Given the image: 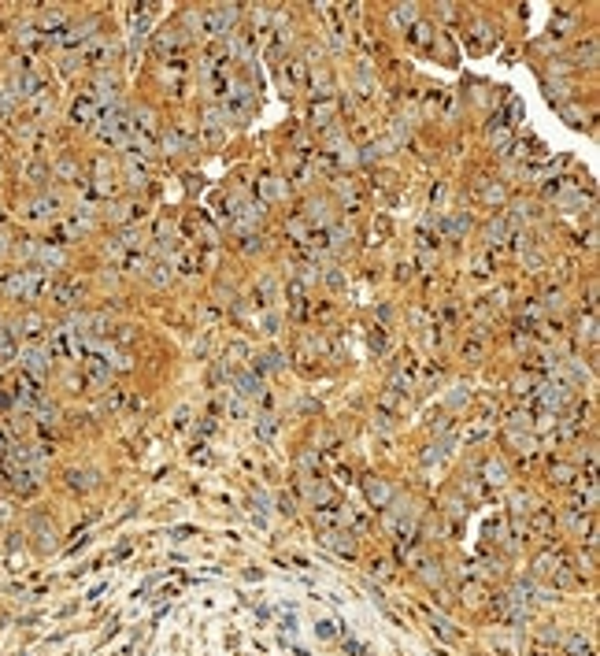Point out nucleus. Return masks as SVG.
I'll return each instance as SVG.
<instances>
[{"label":"nucleus","mask_w":600,"mask_h":656,"mask_svg":"<svg viewBox=\"0 0 600 656\" xmlns=\"http://www.w3.org/2000/svg\"><path fill=\"white\" fill-rule=\"evenodd\" d=\"M533 575L545 578V582H552L556 589H571L578 586V571H574V560L567 553H541L538 560H533Z\"/></svg>","instance_id":"f257e3e1"},{"label":"nucleus","mask_w":600,"mask_h":656,"mask_svg":"<svg viewBox=\"0 0 600 656\" xmlns=\"http://www.w3.org/2000/svg\"><path fill=\"white\" fill-rule=\"evenodd\" d=\"M130 137L137 141V153H152L156 148V137H159V119L156 112H148V107H137L130 115Z\"/></svg>","instance_id":"f03ea898"},{"label":"nucleus","mask_w":600,"mask_h":656,"mask_svg":"<svg viewBox=\"0 0 600 656\" xmlns=\"http://www.w3.org/2000/svg\"><path fill=\"white\" fill-rule=\"evenodd\" d=\"M230 23H233V8H208V12H200V26H204L208 37L227 34Z\"/></svg>","instance_id":"7ed1b4c3"},{"label":"nucleus","mask_w":600,"mask_h":656,"mask_svg":"<svg viewBox=\"0 0 600 656\" xmlns=\"http://www.w3.org/2000/svg\"><path fill=\"white\" fill-rule=\"evenodd\" d=\"M319 542H323L326 549L341 553V556H356V537H352L348 530H341V526H334V530H323V534H319Z\"/></svg>","instance_id":"20e7f679"},{"label":"nucleus","mask_w":600,"mask_h":656,"mask_svg":"<svg viewBox=\"0 0 600 656\" xmlns=\"http://www.w3.org/2000/svg\"><path fill=\"white\" fill-rule=\"evenodd\" d=\"M104 137H108L112 145H123V141H130V115H119L115 112L108 126H104Z\"/></svg>","instance_id":"39448f33"},{"label":"nucleus","mask_w":600,"mask_h":656,"mask_svg":"<svg viewBox=\"0 0 600 656\" xmlns=\"http://www.w3.org/2000/svg\"><path fill=\"white\" fill-rule=\"evenodd\" d=\"M530 530L538 534V537H552V530H556L552 508H533L530 512Z\"/></svg>","instance_id":"423d86ee"},{"label":"nucleus","mask_w":600,"mask_h":656,"mask_svg":"<svg viewBox=\"0 0 600 656\" xmlns=\"http://www.w3.org/2000/svg\"><path fill=\"white\" fill-rule=\"evenodd\" d=\"M367 501L374 504V508H389V504H393V490L385 486V482H378V478H367Z\"/></svg>","instance_id":"0eeeda50"},{"label":"nucleus","mask_w":600,"mask_h":656,"mask_svg":"<svg viewBox=\"0 0 600 656\" xmlns=\"http://www.w3.org/2000/svg\"><path fill=\"white\" fill-rule=\"evenodd\" d=\"M567 526H571L574 537H582V526H589V508H585L582 501L567 504Z\"/></svg>","instance_id":"6e6552de"},{"label":"nucleus","mask_w":600,"mask_h":656,"mask_svg":"<svg viewBox=\"0 0 600 656\" xmlns=\"http://www.w3.org/2000/svg\"><path fill=\"white\" fill-rule=\"evenodd\" d=\"M549 475H552L556 486H571V482L578 478V467L567 464V460H552V464H549Z\"/></svg>","instance_id":"1a4fd4ad"},{"label":"nucleus","mask_w":600,"mask_h":656,"mask_svg":"<svg viewBox=\"0 0 600 656\" xmlns=\"http://www.w3.org/2000/svg\"><path fill=\"white\" fill-rule=\"evenodd\" d=\"M459 594H464V601H467L470 608H482V605H486V601L493 597V594H489V589L482 586V582H467L464 589H459Z\"/></svg>","instance_id":"9d476101"},{"label":"nucleus","mask_w":600,"mask_h":656,"mask_svg":"<svg viewBox=\"0 0 600 656\" xmlns=\"http://www.w3.org/2000/svg\"><path fill=\"white\" fill-rule=\"evenodd\" d=\"M227 101H230V112H233V115H245V112H249V101H252V93L245 89V85H238V89H233V93H227Z\"/></svg>","instance_id":"9b49d317"},{"label":"nucleus","mask_w":600,"mask_h":656,"mask_svg":"<svg viewBox=\"0 0 600 656\" xmlns=\"http://www.w3.org/2000/svg\"><path fill=\"white\" fill-rule=\"evenodd\" d=\"M567 653L571 656H593V645H589L582 634H571V638H567Z\"/></svg>","instance_id":"f8f14e48"},{"label":"nucleus","mask_w":600,"mask_h":656,"mask_svg":"<svg viewBox=\"0 0 600 656\" xmlns=\"http://www.w3.org/2000/svg\"><path fill=\"white\" fill-rule=\"evenodd\" d=\"M486 482H493V486H504V467H500V464H486Z\"/></svg>","instance_id":"ddd939ff"},{"label":"nucleus","mask_w":600,"mask_h":656,"mask_svg":"<svg viewBox=\"0 0 600 656\" xmlns=\"http://www.w3.org/2000/svg\"><path fill=\"white\" fill-rule=\"evenodd\" d=\"M371 571H374V575H378V578H393V567H389V564H385V560H378V564H374V567H371Z\"/></svg>","instance_id":"4468645a"},{"label":"nucleus","mask_w":600,"mask_h":656,"mask_svg":"<svg viewBox=\"0 0 600 656\" xmlns=\"http://www.w3.org/2000/svg\"><path fill=\"white\" fill-rule=\"evenodd\" d=\"M467 356H482V341H478V338L467 341Z\"/></svg>","instance_id":"2eb2a0df"},{"label":"nucleus","mask_w":600,"mask_h":656,"mask_svg":"<svg viewBox=\"0 0 600 656\" xmlns=\"http://www.w3.org/2000/svg\"><path fill=\"white\" fill-rule=\"evenodd\" d=\"M345 649H348L352 656H363V645H360V641H345Z\"/></svg>","instance_id":"dca6fc26"}]
</instances>
